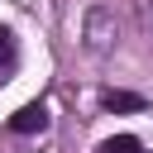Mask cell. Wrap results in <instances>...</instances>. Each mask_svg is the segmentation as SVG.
<instances>
[{"label": "cell", "mask_w": 153, "mask_h": 153, "mask_svg": "<svg viewBox=\"0 0 153 153\" xmlns=\"http://www.w3.org/2000/svg\"><path fill=\"white\" fill-rule=\"evenodd\" d=\"M81 38H86L91 53H105V48L115 43V14H110L105 5H91V10H86V29H81Z\"/></svg>", "instance_id": "cell-1"}, {"label": "cell", "mask_w": 153, "mask_h": 153, "mask_svg": "<svg viewBox=\"0 0 153 153\" xmlns=\"http://www.w3.org/2000/svg\"><path fill=\"white\" fill-rule=\"evenodd\" d=\"M10 129H14V134H38V129H48V105L33 100V105L14 110V115H10Z\"/></svg>", "instance_id": "cell-2"}, {"label": "cell", "mask_w": 153, "mask_h": 153, "mask_svg": "<svg viewBox=\"0 0 153 153\" xmlns=\"http://www.w3.org/2000/svg\"><path fill=\"white\" fill-rule=\"evenodd\" d=\"M100 105L105 110H148V100L134 91H100Z\"/></svg>", "instance_id": "cell-3"}, {"label": "cell", "mask_w": 153, "mask_h": 153, "mask_svg": "<svg viewBox=\"0 0 153 153\" xmlns=\"http://www.w3.org/2000/svg\"><path fill=\"white\" fill-rule=\"evenodd\" d=\"M100 153H143V143H139L134 134H115V139L100 143Z\"/></svg>", "instance_id": "cell-4"}, {"label": "cell", "mask_w": 153, "mask_h": 153, "mask_svg": "<svg viewBox=\"0 0 153 153\" xmlns=\"http://www.w3.org/2000/svg\"><path fill=\"white\" fill-rule=\"evenodd\" d=\"M0 67H14V33L0 24Z\"/></svg>", "instance_id": "cell-5"}]
</instances>
